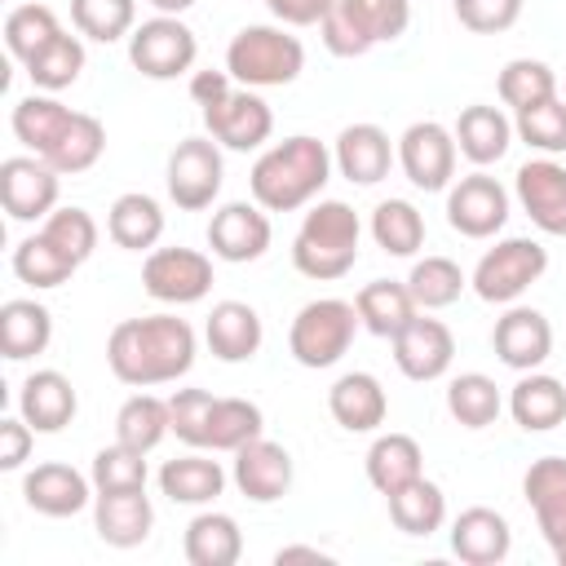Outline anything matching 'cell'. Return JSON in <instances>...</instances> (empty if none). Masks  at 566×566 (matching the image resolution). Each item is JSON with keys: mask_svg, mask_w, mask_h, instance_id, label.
<instances>
[{"mask_svg": "<svg viewBox=\"0 0 566 566\" xmlns=\"http://www.w3.org/2000/svg\"><path fill=\"white\" fill-rule=\"evenodd\" d=\"M159 491L172 504H212L226 491V469L208 455H177V460H164Z\"/></svg>", "mask_w": 566, "mask_h": 566, "instance_id": "35", "label": "cell"}, {"mask_svg": "<svg viewBox=\"0 0 566 566\" xmlns=\"http://www.w3.org/2000/svg\"><path fill=\"white\" fill-rule=\"evenodd\" d=\"M455 358V336L442 318H411L398 336H394V363L407 380H438L447 376Z\"/></svg>", "mask_w": 566, "mask_h": 566, "instance_id": "17", "label": "cell"}, {"mask_svg": "<svg viewBox=\"0 0 566 566\" xmlns=\"http://www.w3.org/2000/svg\"><path fill=\"white\" fill-rule=\"evenodd\" d=\"M203 128L226 150H256L274 133V111L256 88H230L226 102L203 111Z\"/></svg>", "mask_w": 566, "mask_h": 566, "instance_id": "12", "label": "cell"}, {"mask_svg": "<svg viewBox=\"0 0 566 566\" xmlns=\"http://www.w3.org/2000/svg\"><path fill=\"white\" fill-rule=\"evenodd\" d=\"M150 4H155L159 13H172V18H181V13H186L190 4H199V0H150Z\"/></svg>", "mask_w": 566, "mask_h": 566, "instance_id": "58", "label": "cell"}, {"mask_svg": "<svg viewBox=\"0 0 566 566\" xmlns=\"http://www.w3.org/2000/svg\"><path fill=\"white\" fill-rule=\"evenodd\" d=\"M513 133H517L526 146L544 150V155H562V150H566V97H548V102H539V106L517 111Z\"/></svg>", "mask_w": 566, "mask_h": 566, "instance_id": "49", "label": "cell"}, {"mask_svg": "<svg viewBox=\"0 0 566 566\" xmlns=\"http://www.w3.org/2000/svg\"><path fill=\"white\" fill-rule=\"evenodd\" d=\"M261 429H265V416H261L256 402H248V398H217L212 402V416H208L203 447H212V451H239L243 442L261 438Z\"/></svg>", "mask_w": 566, "mask_h": 566, "instance_id": "44", "label": "cell"}, {"mask_svg": "<svg viewBox=\"0 0 566 566\" xmlns=\"http://www.w3.org/2000/svg\"><path fill=\"white\" fill-rule=\"evenodd\" d=\"M491 345L500 354L504 367L513 371H535L548 354H553V327L539 310L531 305H509L500 318H495V332H491Z\"/></svg>", "mask_w": 566, "mask_h": 566, "instance_id": "18", "label": "cell"}, {"mask_svg": "<svg viewBox=\"0 0 566 566\" xmlns=\"http://www.w3.org/2000/svg\"><path fill=\"white\" fill-rule=\"evenodd\" d=\"M447 221L464 239H491L509 221V190L486 172H469L447 190Z\"/></svg>", "mask_w": 566, "mask_h": 566, "instance_id": "14", "label": "cell"}, {"mask_svg": "<svg viewBox=\"0 0 566 566\" xmlns=\"http://www.w3.org/2000/svg\"><path fill=\"white\" fill-rule=\"evenodd\" d=\"M354 332H358V310L354 301H340V296H318L310 305L296 310L292 318V332H287V349L301 367L318 371V367H332L349 354L354 345Z\"/></svg>", "mask_w": 566, "mask_h": 566, "instance_id": "6", "label": "cell"}, {"mask_svg": "<svg viewBox=\"0 0 566 566\" xmlns=\"http://www.w3.org/2000/svg\"><path fill=\"white\" fill-rule=\"evenodd\" d=\"M553 557H557V562L566 566V544H562V548H553Z\"/></svg>", "mask_w": 566, "mask_h": 566, "instance_id": "59", "label": "cell"}, {"mask_svg": "<svg viewBox=\"0 0 566 566\" xmlns=\"http://www.w3.org/2000/svg\"><path fill=\"white\" fill-rule=\"evenodd\" d=\"M172 433V420H168V398H155V394H133L119 416H115V442L133 447V451H155L164 438Z\"/></svg>", "mask_w": 566, "mask_h": 566, "instance_id": "39", "label": "cell"}, {"mask_svg": "<svg viewBox=\"0 0 566 566\" xmlns=\"http://www.w3.org/2000/svg\"><path fill=\"white\" fill-rule=\"evenodd\" d=\"M40 234L44 239H53L71 261H88L93 256V248H97V221L84 212V208H75V203H66V208H53L49 217H44V226H40Z\"/></svg>", "mask_w": 566, "mask_h": 566, "instance_id": "50", "label": "cell"}, {"mask_svg": "<svg viewBox=\"0 0 566 566\" xmlns=\"http://www.w3.org/2000/svg\"><path fill=\"white\" fill-rule=\"evenodd\" d=\"M509 416L526 433H548L566 420V385L544 371H526L509 394Z\"/></svg>", "mask_w": 566, "mask_h": 566, "instance_id": "31", "label": "cell"}, {"mask_svg": "<svg viewBox=\"0 0 566 566\" xmlns=\"http://www.w3.org/2000/svg\"><path fill=\"white\" fill-rule=\"evenodd\" d=\"M517 203L544 234H566V168L557 159H526L513 177Z\"/></svg>", "mask_w": 566, "mask_h": 566, "instance_id": "16", "label": "cell"}, {"mask_svg": "<svg viewBox=\"0 0 566 566\" xmlns=\"http://www.w3.org/2000/svg\"><path fill=\"white\" fill-rule=\"evenodd\" d=\"M212 402H217V398H212L208 389H177V394L168 398V420H172V433H177L186 447H203Z\"/></svg>", "mask_w": 566, "mask_h": 566, "instance_id": "52", "label": "cell"}, {"mask_svg": "<svg viewBox=\"0 0 566 566\" xmlns=\"http://www.w3.org/2000/svg\"><path fill=\"white\" fill-rule=\"evenodd\" d=\"M53 340V314L31 301V296H13L0 305V354L9 363H27L35 354H44Z\"/></svg>", "mask_w": 566, "mask_h": 566, "instance_id": "29", "label": "cell"}, {"mask_svg": "<svg viewBox=\"0 0 566 566\" xmlns=\"http://www.w3.org/2000/svg\"><path fill=\"white\" fill-rule=\"evenodd\" d=\"M522 495L539 522L544 544L562 548L566 544V455H539L522 478Z\"/></svg>", "mask_w": 566, "mask_h": 566, "instance_id": "23", "label": "cell"}, {"mask_svg": "<svg viewBox=\"0 0 566 566\" xmlns=\"http://www.w3.org/2000/svg\"><path fill=\"white\" fill-rule=\"evenodd\" d=\"M411 27V0H336L318 22L327 53L363 57L376 44L398 40Z\"/></svg>", "mask_w": 566, "mask_h": 566, "instance_id": "4", "label": "cell"}, {"mask_svg": "<svg viewBox=\"0 0 566 566\" xmlns=\"http://www.w3.org/2000/svg\"><path fill=\"white\" fill-rule=\"evenodd\" d=\"M371 239L389 256H416L424 248V217L407 199H380L371 208Z\"/></svg>", "mask_w": 566, "mask_h": 566, "instance_id": "38", "label": "cell"}, {"mask_svg": "<svg viewBox=\"0 0 566 566\" xmlns=\"http://www.w3.org/2000/svg\"><path fill=\"white\" fill-rule=\"evenodd\" d=\"M234 486L252 504H274L292 486V455L270 438H252L234 451Z\"/></svg>", "mask_w": 566, "mask_h": 566, "instance_id": "19", "label": "cell"}, {"mask_svg": "<svg viewBox=\"0 0 566 566\" xmlns=\"http://www.w3.org/2000/svg\"><path fill=\"white\" fill-rule=\"evenodd\" d=\"M354 310H358V323H363L371 336H385V340H394V336L420 314L411 287H407V283H394V279H371L367 287H358Z\"/></svg>", "mask_w": 566, "mask_h": 566, "instance_id": "32", "label": "cell"}, {"mask_svg": "<svg viewBox=\"0 0 566 566\" xmlns=\"http://www.w3.org/2000/svg\"><path fill=\"white\" fill-rule=\"evenodd\" d=\"M93 526L97 539L111 548H137L150 526H155V509L146 500V486L133 491H97L93 495Z\"/></svg>", "mask_w": 566, "mask_h": 566, "instance_id": "22", "label": "cell"}, {"mask_svg": "<svg viewBox=\"0 0 566 566\" xmlns=\"http://www.w3.org/2000/svg\"><path fill=\"white\" fill-rule=\"evenodd\" d=\"M270 234H274L270 217H265V208L256 199L252 203H243V199L221 203L212 212V221H208V248H212V256H221L230 265H248V261L265 256Z\"/></svg>", "mask_w": 566, "mask_h": 566, "instance_id": "15", "label": "cell"}, {"mask_svg": "<svg viewBox=\"0 0 566 566\" xmlns=\"http://www.w3.org/2000/svg\"><path fill=\"white\" fill-rule=\"evenodd\" d=\"M102 150H106V128H102V119L88 115V111H75L66 137L57 142V150H53L44 164L57 168L62 177H66V172H88V168L102 159Z\"/></svg>", "mask_w": 566, "mask_h": 566, "instance_id": "47", "label": "cell"}, {"mask_svg": "<svg viewBox=\"0 0 566 566\" xmlns=\"http://www.w3.org/2000/svg\"><path fill=\"white\" fill-rule=\"evenodd\" d=\"M93 486L97 491H133L146 486V451H133L124 442H111L93 455Z\"/></svg>", "mask_w": 566, "mask_h": 566, "instance_id": "51", "label": "cell"}, {"mask_svg": "<svg viewBox=\"0 0 566 566\" xmlns=\"http://www.w3.org/2000/svg\"><path fill=\"white\" fill-rule=\"evenodd\" d=\"M332 4H336V0H265V9H270L283 27H314V22L327 18Z\"/></svg>", "mask_w": 566, "mask_h": 566, "instance_id": "55", "label": "cell"}, {"mask_svg": "<svg viewBox=\"0 0 566 566\" xmlns=\"http://www.w3.org/2000/svg\"><path fill=\"white\" fill-rule=\"evenodd\" d=\"M385 500H389V517H394V526H398L402 535H433V531L447 522V495H442V486L429 482L424 473H420L416 482L398 486V491L385 495Z\"/></svg>", "mask_w": 566, "mask_h": 566, "instance_id": "37", "label": "cell"}, {"mask_svg": "<svg viewBox=\"0 0 566 566\" xmlns=\"http://www.w3.org/2000/svg\"><path fill=\"white\" fill-rule=\"evenodd\" d=\"M93 478H84L80 469H71V464H57V460H49V464H35L27 478H22V500H27V509H35L40 517H75V513H84L88 509V500H93Z\"/></svg>", "mask_w": 566, "mask_h": 566, "instance_id": "20", "label": "cell"}, {"mask_svg": "<svg viewBox=\"0 0 566 566\" xmlns=\"http://www.w3.org/2000/svg\"><path fill=\"white\" fill-rule=\"evenodd\" d=\"M106 363L119 385H133V389L168 385L186 376L195 363V327L177 314L124 318L106 336Z\"/></svg>", "mask_w": 566, "mask_h": 566, "instance_id": "1", "label": "cell"}, {"mask_svg": "<svg viewBox=\"0 0 566 566\" xmlns=\"http://www.w3.org/2000/svg\"><path fill=\"white\" fill-rule=\"evenodd\" d=\"M203 336H208L212 358H221V363H248L265 340L261 314L248 301H217L203 323Z\"/></svg>", "mask_w": 566, "mask_h": 566, "instance_id": "27", "label": "cell"}, {"mask_svg": "<svg viewBox=\"0 0 566 566\" xmlns=\"http://www.w3.org/2000/svg\"><path fill=\"white\" fill-rule=\"evenodd\" d=\"M327 411L345 433H371L389 416V398L371 371H345L327 389Z\"/></svg>", "mask_w": 566, "mask_h": 566, "instance_id": "26", "label": "cell"}, {"mask_svg": "<svg viewBox=\"0 0 566 566\" xmlns=\"http://www.w3.org/2000/svg\"><path fill=\"white\" fill-rule=\"evenodd\" d=\"M31 447H35V429L22 420V416H4L0 420V469L13 473L31 460Z\"/></svg>", "mask_w": 566, "mask_h": 566, "instance_id": "54", "label": "cell"}, {"mask_svg": "<svg viewBox=\"0 0 566 566\" xmlns=\"http://www.w3.org/2000/svg\"><path fill=\"white\" fill-rule=\"evenodd\" d=\"M420 473H424V451L411 433H380L367 447V482L380 495H394L398 486L416 482Z\"/></svg>", "mask_w": 566, "mask_h": 566, "instance_id": "34", "label": "cell"}, {"mask_svg": "<svg viewBox=\"0 0 566 566\" xmlns=\"http://www.w3.org/2000/svg\"><path fill=\"white\" fill-rule=\"evenodd\" d=\"M500 407H504L500 385H495L491 376H482V371H464V376H455V380L447 385V411H451V420L464 424V429H486V424H495Z\"/></svg>", "mask_w": 566, "mask_h": 566, "instance_id": "41", "label": "cell"}, {"mask_svg": "<svg viewBox=\"0 0 566 566\" xmlns=\"http://www.w3.org/2000/svg\"><path fill=\"white\" fill-rule=\"evenodd\" d=\"M226 71L243 88H283L305 71V44L283 27H243L226 49Z\"/></svg>", "mask_w": 566, "mask_h": 566, "instance_id": "5", "label": "cell"}, {"mask_svg": "<svg viewBox=\"0 0 566 566\" xmlns=\"http://www.w3.org/2000/svg\"><path fill=\"white\" fill-rule=\"evenodd\" d=\"M221 181H226V164H221V146L212 137L177 142V150L168 155V199L181 212L212 208V199L221 195Z\"/></svg>", "mask_w": 566, "mask_h": 566, "instance_id": "9", "label": "cell"}, {"mask_svg": "<svg viewBox=\"0 0 566 566\" xmlns=\"http://www.w3.org/2000/svg\"><path fill=\"white\" fill-rule=\"evenodd\" d=\"M358 234H363V226H358V212L349 203L318 199L292 239V265L318 283L345 279L358 261Z\"/></svg>", "mask_w": 566, "mask_h": 566, "instance_id": "3", "label": "cell"}, {"mask_svg": "<svg viewBox=\"0 0 566 566\" xmlns=\"http://www.w3.org/2000/svg\"><path fill=\"white\" fill-rule=\"evenodd\" d=\"M57 168H49L40 155H9L0 164V199L13 221H44L57 208Z\"/></svg>", "mask_w": 566, "mask_h": 566, "instance_id": "13", "label": "cell"}, {"mask_svg": "<svg viewBox=\"0 0 566 566\" xmlns=\"http://www.w3.org/2000/svg\"><path fill=\"white\" fill-rule=\"evenodd\" d=\"M451 133H455V150H460L469 164H478V168L504 159L509 146H513V124H509V115H504L500 106H482V102H478V106H464Z\"/></svg>", "mask_w": 566, "mask_h": 566, "instance_id": "28", "label": "cell"}, {"mask_svg": "<svg viewBox=\"0 0 566 566\" xmlns=\"http://www.w3.org/2000/svg\"><path fill=\"white\" fill-rule=\"evenodd\" d=\"M181 548L190 566H234L243 557V535L230 513H199L186 526Z\"/></svg>", "mask_w": 566, "mask_h": 566, "instance_id": "36", "label": "cell"}, {"mask_svg": "<svg viewBox=\"0 0 566 566\" xmlns=\"http://www.w3.org/2000/svg\"><path fill=\"white\" fill-rule=\"evenodd\" d=\"M27 66V75H31V84L40 88V93H62V88H71L75 80H80V71H84V44H80V35H53L31 62H22Z\"/></svg>", "mask_w": 566, "mask_h": 566, "instance_id": "42", "label": "cell"}, {"mask_svg": "<svg viewBox=\"0 0 566 566\" xmlns=\"http://www.w3.org/2000/svg\"><path fill=\"white\" fill-rule=\"evenodd\" d=\"M230 80H234L230 71H195V75H190V97H195V106H203V111H208V106L226 102V97H230V88H234Z\"/></svg>", "mask_w": 566, "mask_h": 566, "instance_id": "56", "label": "cell"}, {"mask_svg": "<svg viewBox=\"0 0 566 566\" xmlns=\"http://www.w3.org/2000/svg\"><path fill=\"white\" fill-rule=\"evenodd\" d=\"M509 548H513L509 517L486 504H473L451 522V553L469 566H495L509 557Z\"/></svg>", "mask_w": 566, "mask_h": 566, "instance_id": "25", "label": "cell"}, {"mask_svg": "<svg viewBox=\"0 0 566 566\" xmlns=\"http://www.w3.org/2000/svg\"><path fill=\"white\" fill-rule=\"evenodd\" d=\"M544 270H548L544 243H535V239H500L495 248L482 252V261H478L469 283L486 305H513Z\"/></svg>", "mask_w": 566, "mask_h": 566, "instance_id": "7", "label": "cell"}, {"mask_svg": "<svg viewBox=\"0 0 566 566\" xmlns=\"http://www.w3.org/2000/svg\"><path fill=\"white\" fill-rule=\"evenodd\" d=\"M195 57H199V40L172 13H159L142 27H133V35H128V62L146 80H177L195 66Z\"/></svg>", "mask_w": 566, "mask_h": 566, "instance_id": "8", "label": "cell"}, {"mask_svg": "<svg viewBox=\"0 0 566 566\" xmlns=\"http://www.w3.org/2000/svg\"><path fill=\"white\" fill-rule=\"evenodd\" d=\"M495 88H500V102L513 106V115H517L526 106H539V102L557 97V71L548 62H539V57H513L500 71Z\"/></svg>", "mask_w": 566, "mask_h": 566, "instance_id": "43", "label": "cell"}, {"mask_svg": "<svg viewBox=\"0 0 566 566\" xmlns=\"http://www.w3.org/2000/svg\"><path fill=\"white\" fill-rule=\"evenodd\" d=\"M455 18L478 35H495L522 18V0H455Z\"/></svg>", "mask_w": 566, "mask_h": 566, "instance_id": "53", "label": "cell"}, {"mask_svg": "<svg viewBox=\"0 0 566 566\" xmlns=\"http://www.w3.org/2000/svg\"><path fill=\"white\" fill-rule=\"evenodd\" d=\"M274 562H279V566H287V562H318V566H327L332 553H323V548H314V544H287V548L274 553Z\"/></svg>", "mask_w": 566, "mask_h": 566, "instance_id": "57", "label": "cell"}, {"mask_svg": "<svg viewBox=\"0 0 566 566\" xmlns=\"http://www.w3.org/2000/svg\"><path fill=\"white\" fill-rule=\"evenodd\" d=\"M53 35H62V27H57V13L49 4H18L4 18V44L18 62H31Z\"/></svg>", "mask_w": 566, "mask_h": 566, "instance_id": "48", "label": "cell"}, {"mask_svg": "<svg viewBox=\"0 0 566 566\" xmlns=\"http://www.w3.org/2000/svg\"><path fill=\"white\" fill-rule=\"evenodd\" d=\"M464 283L469 279H464V270L451 256H424L407 274V287H411V296H416L420 310H447V305H455L460 292H464Z\"/></svg>", "mask_w": 566, "mask_h": 566, "instance_id": "45", "label": "cell"}, {"mask_svg": "<svg viewBox=\"0 0 566 566\" xmlns=\"http://www.w3.org/2000/svg\"><path fill=\"white\" fill-rule=\"evenodd\" d=\"M71 119H75V111L62 106L53 93H31V97H22V102L13 106V119H9V124H13V137H18L31 155L49 159V155L57 150V142L66 137Z\"/></svg>", "mask_w": 566, "mask_h": 566, "instance_id": "30", "label": "cell"}, {"mask_svg": "<svg viewBox=\"0 0 566 566\" xmlns=\"http://www.w3.org/2000/svg\"><path fill=\"white\" fill-rule=\"evenodd\" d=\"M106 234L124 252H150L159 243V234H164V208H159V199H150L142 190L119 195L111 203V212H106Z\"/></svg>", "mask_w": 566, "mask_h": 566, "instance_id": "33", "label": "cell"}, {"mask_svg": "<svg viewBox=\"0 0 566 566\" xmlns=\"http://www.w3.org/2000/svg\"><path fill=\"white\" fill-rule=\"evenodd\" d=\"M455 133L438 119H420L398 137V164L416 190H447L455 177Z\"/></svg>", "mask_w": 566, "mask_h": 566, "instance_id": "11", "label": "cell"}, {"mask_svg": "<svg viewBox=\"0 0 566 566\" xmlns=\"http://www.w3.org/2000/svg\"><path fill=\"white\" fill-rule=\"evenodd\" d=\"M142 287L164 305H195L212 292V261L195 248H150Z\"/></svg>", "mask_w": 566, "mask_h": 566, "instance_id": "10", "label": "cell"}, {"mask_svg": "<svg viewBox=\"0 0 566 566\" xmlns=\"http://www.w3.org/2000/svg\"><path fill=\"white\" fill-rule=\"evenodd\" d=\"M394 155H398V150H394V142H389V133H385L380 124H349V128H340L336 150H332L340 177L354 181V186H376V181H385Z\"/></svg>", "mask_w": 566, "mask_h": 566, "instance_id": "24", "label": "cell"}, {"mask_svg": "<svg viewBox=\"0 0 566 566\" xmlns=\"http://www.w3.org/2000/svg\"><path fill=\"white\" fill-rule=\"evenodd\" d=\"M75 270H80V261H71V256H66L53 239H44V234H31V239H22V243L13 248V274H18L27 287H35V292L62 287Z\"/></svg>", "mask_w": 566, "mask_h": 566, "instance_id": "40", "label": "cell"}, {"mask_svg": "<svg viewBox=\"0 0 566 566\" xmlns=\"http://www.w3.org/2000/svg\"><path fill=\"white\" fill-rule=\"evenodd\" d=\"M71 22L97 44H115L137 27V0H71Z\"/></svg>", "mask_w": 566, "mask_h": 566, "instance_id": "46", "label": "cell"}, {"mask_svg": "<svg viewBox=\"0 0 566 566\" xmlns=\"http://www.w3.org/2000/svg\"><path fill=\"white\" fill-rule=\"evenodd\" d=\"M75 407H80L75 385H71L62 371H53V367L31 371V376L22 380V389H18V416H22L35 433H62V429L75 420Z\"/></svg>", "mask_w": 566, "mask_h": 566, "instance_id": "21", "label": "cell"}, {"mask_svg": "<svg viewBox=\"0 0 566 566\" xmlns=\"http://www.w3.org/2000/svg\"><path fill=\"white\" fill-rule=\"evenodd\" d=\"M332 164L336 159L318 137H305V133L283 137L256 155V164L248 172L252 199L265 212H296L323 195V186L332 181Z\"/></svg>", "mask_w": 566, "mask_h": 566, "instance_id": "2", "label": "cell"}]
</instances>
